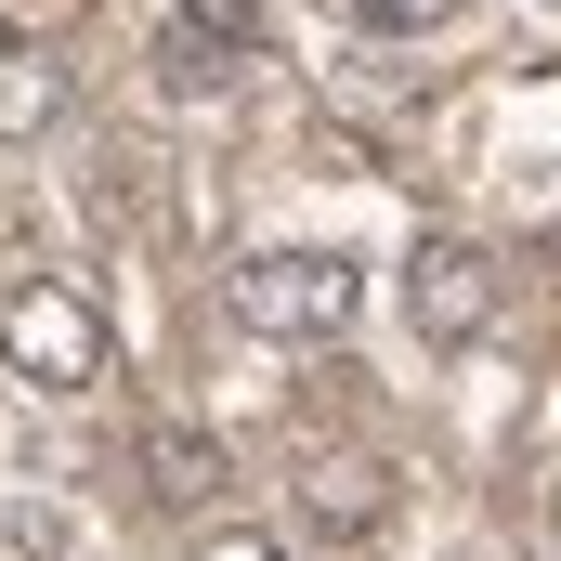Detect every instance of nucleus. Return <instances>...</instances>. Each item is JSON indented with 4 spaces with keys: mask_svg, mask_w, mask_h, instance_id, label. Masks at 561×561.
I'll return each instance as SVG.
<instances>
[{
    "mask_svg": "<svg viewBox=\"0 0 561 561\" xmlns=\"http://www.w3.org/2000/svg\"><path fill=\"white\" fill-rule=\"evenodd\" d=\"M0 366H13L26 392H92V379H105V313H92V287L13 275L0 287Z\"/></svg>",
    "mask_w": 561,
    "mask_h": 561,
    "instance_id": "1",
    "label": "nucleus"
},
{
    "mask_svg": "<svg viewBox=\"0 0 561 561\" xmlns=\"http://www.w3.org/2000/svg\"><path fill=\"white\" fill-rule=\"evenodd\" d=\"M222 300H236L249 340H340V327L366 313V275H353L340 249H262V262L222 275Z\"/></svg>",
    "mask_w": 561,
    "mask_h": 561,
    "instance_id": "2",
    "label": "nucleus"
},
{
    "mask_svg": "<svg viewBox=\"0 0 561 561\" xmlns=\"http://www.w3.org/2000/svg\"><path fill=\"white\" fill-rule=\"evenodd\" d=\"M405 313H419L431 353L483 340V313H496V262H483V249H457V236H431L419 262H405Z\"/></svg>",
    "mask_w": 561,
    "mask_h": 561,
    "instance_id": "3",
    "label": "nucleus"
},
{
    "mask_svg": "<svg viewBox=\"0 0 561 561\" xmlns=\"http://www.w3.org/2000/svg\"><path fill=\"white\" fill-rule=\"evenodd\" d=\"M249 39H262L249 0H196V13L157 26V79H170V92H222V79L249 66Z\"/></svg>",
    "mask_w": 561,
    "mask_h": 561,
    "instance_id": "4",
    "label": "nucleus"
},
{
    "mask_svg": "<svg viewBox=\"0 0 561 561\" xmlns=\"http://www.w3.org/2000/svg\"><path fill=\"white\" fill-rule=\"evenodd\" d=\"M144 483H157L170 510H209L236 470H222V444H209L196 419H144Z\"/></svg>",
    "mask_w": 561,
    "mask_h": 561,
    "instance_id": "5",
    "label": "nucleus"
},
{
    "mask_svg": "<svg viewBox=\"0 0 561 561\" xmlns=\"http://www.w3.org/2000/svg\"><path fill=\"white\" fill-rule=\"evenodd\" d=\"M300 510H313L327 536H366V523L392 510V470H379V457H313V470H300Z\"/></svg>",
    "mask_w": 561,
    "mask_h": 561,
    "instance_id": "6",
    "label": "nucleus"
},
{
    "mask_svg": "<svg viewBox=\"0 0 561 561\" xmlns=\"http://www.w3.org/2000/svg\"><path fill=\"white\" fill-rule=\"evenodd\" d=\"M53 118H66V66L39 39H0V144H39Z\"/></svg>",
    "mask_w": 561,
    "mask_h": 561,
    "instance_id": "7",
    "label": "nucleus"
},
{
    "mask_svg": "<svg viewBox=\"0 0 561 561\" xmlns=\"http://www.w3.org/2000/svg\"><path fill=\"white\" fill-rule=\"evenodd\" d=\"M353 13H366V26H444L457 0H353Z\"/></svg>",
    "mask_w": 561,
    "mask_h": 561,
    "instance_id": "8",
    "label": "nucleus"
},
{
    "mask_svg": "<svg viewBox=\"0 0 561 561\" xmlns=\"http://www.w3.org/2000/svg\"><path fill=\"white\" fill-rule=\"evenodd\" d=\"M196 561H287V549H275V536H209Z\"/></svg>",
    "mask_w": 561,
    "mask_h": 561,
    "instance_id": "9",
    "label": "nucleus"
},
{
    "mask_svg": "<svg viewBox=\"0 0 561 561\" xmlns=\"http://www.w3.org/2000/svg\"><path fill=\"white\" fill-rule=\"evenodd\" d=\"M549 523H561V496H549Z\"/></svg>",
    "mask_w": 561,
    "mask_h": 561,
    "instance_id": "10",
    "label": "nucleus"
}]
</instances>
